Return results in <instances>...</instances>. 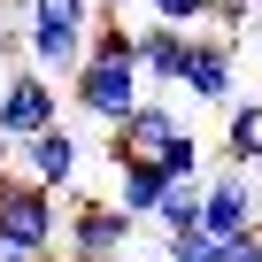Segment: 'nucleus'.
<instances>
[{"label": "nucleus", "instance_id": "1", "mask_svg": "<svg viewBox=\"0 0 262 262\" xmlns=\"http://www.w3.org/2000/svg\"><path fill=\"white\" fill-rule=\"evenodd\" d=\"M100 8L93 0H24V62L47 70L54 85H70L85 70V24Z\"/></svg>", "mask_w": 262, "mask_h": 262}, {"label": "nucleus", "instance_id": "2", "mask_svg": "<svg viewBox=\"0 0 262 262\" xmlns=\"http://www.w3.org/2000/svg\"><path fill=\"white\" fill-rule=\"evenodd\" d=\"M0 231H8L24 254H54L62 247V193L39 185V178H24L8 162L0 170Z\"/></svg>", "mask_w": 262, "mask_h": 262}, {"label": "nucleus", "instance_id": "3", "mask_svg": "<svg viewBox=\"0 0 262 262\" xmlns=\"http://www.w3.org/2000/svg\"><path fill=\"white\" fill-rule=\"evenodd\" d=\"M131 231H139V216L116 208V193L108 201H62V254L70 262H100V254L131 247Z\"/></svg>", "mask_w": 262, "mask_h": 262}, {"label": "nucleus", "instance_id": "4", "mask_svg": "<svg viewBox=\"0 0 262 262\" xmlns=\"http://www.w3.org/2000/svg\"><path fill=\"white\" fill-rule=\"evenodd\" d=\"M62 93H70V100L100 123V131H108V123H123L131 108L147 100V77H139V62H85Z\"/></svg>", "mask_w": 262, "mask_h": 262}, {"label": "nucleus", "instance_id": "5", "mask_svg": "<svg viewBox=\"0 0 262 262\" xmlns=\"http://www.w3.org/2000/svg\"><path fill=\"white\" fill-rule=\"evenodd\" d=\"M47 123H62L54 77L31 70V62H8V77H0V131H8V139H31V131H47Z\"/></svg>", "mask_w": 262, "mask_h": 262}, {"label": "nucleus", "instance_id": "6", "mask_svg": "<svg viewBox=\"0 0 262 262\" xmlns=\"http://www.w3.org/2000/svg\"><path fill=\"white\" fill-rule=\"evenodd\" d=\"M178 93H193L201 108H231V100H239V39H224V31H193V54H185Z\"/></svg>", "mask_w": 262, "mask_h": 262}, {"label": "nucleus", "instance_id": "7", "mask_svg": "<svg viewBox=\"0 0 262 262\" xmlns=\"http://www.w3.org/2000/svg\"><path fill=\"white\" fill-rule=\"evenodd\" d=\"M247 224H262V185H254L247 170H231V162H224V170L201 185V231L224 247V239H239Z\"/></svg>", "mask_w": 262, "mask_h": 262}, {"label": "nucleus", "instance_id": "8", "mask_svg": "<svg viewBox=\"0 0 262 262\" xmlns=\"http://www.w3.org/2000/svg\"><path fill=\"white\" fill-rule=\"evenodd\" d=\"M178 131H185V123H178V108L147 93L123 123H108V147H100V155H108V170H116V162H155V155L178 139Z\"/></svg>", "mask_w": 262, "mask_h": 262}, {"label": "nucleus", "instance_id": "9", "mask_svg": "<svg viewBox=\"0 0 262 262\" xmlns=\"http://www.w3.org/2000/svg\"><path fill=\"white\" fill-rule=\"evenodd\" d=\"M77 131L70 123H47V131H31V139H16V170L24 178H39V185H54V193H70L77 185Z\"/></svg>", "mask_w": 262, "mask_h": 262}, {"label": "nucleus", "instance_id": "10", "mask_svg": "<svg viewBox=\"0 0 262 262\" xmlns=\"http://www.w3.org/2000/svg\"><path fill=\"white\" fill-rule=\"evenodd\" d=\"M185 54H193V31H178V24H139V77H147V93H170L178 77H185Z\"/></svg>", "mask_w": 262, "mask_h": 262}, {"label": "nucleus", "instance_id": "11", "mask_svg": "<svg viewBox=\"0 0 262 262\" xmlns=\"http://www.w3.org/2000/svg\"><path fill=\"white\" fill-rule=\"evenodd\" d=\"M170 193V178L155 170V162H116V208H131V216H155V201Z\"/></svg>", "mask_w": 262, "mask_h": 262}, {"label": "nucleus", "instance_id": "12", "mask_svg": "<svg viewBox=\"0 0 262 262\" xmlns=\"http://www.w3.org/2000/svg\"><path fill=\"white\" fill-rule=\"evenodd\" d=\"M254 147H262V100H231V108H224V162L247 170Z\"/></svg>", "mask_w": 262, "mask_h": 262}, {"label": "nucleus", "instance_id": "13", "mask_svg": "<svg viewBox=\"0 0 262 262\" xmlns=\"http://www.w3.org/2000/svg\"><path fill=\"white\" fill-rule=\"evenodd\" d=\"M131 54H139V31L123 16H93L85 24V62H131Z\"/></svg>", "mask_w": 262, "mask_h": 262}, {"label": "nucleus", "instance_id": "14", "mask_svg": "<svg viewBox=\"0 0 262 262\" xmlns=\"http://www.w3.org/2000/svg\"><path fill=\"white\" fill-rule=\"evenodd\" d=\"M162 239H178V231H201V185H170L162 201H155V216H147Z\"/></svg>", "mask_w": 262, "mask_h": 262}, {"label": "nucleus", "instance_id": "15", "mask_svg": "<svg viewBox=\"0 0 262 262\" xmlns=\"http://www.w3.org/2000/svg\"><path fill=\"white\" fill-rule=\"evenodd\" d=\"M201 162H208V147L193 139V131H178V139H170V147L155 155V170H162L170 185H201Z\"/></svg>", "mask_w": 262, "mask_h": 262}, {"label": "nucleus", "instance_id": "16", "mask_svg": "<svg viewBox=\"0 0 262 262\" xmlns=\"http://www.w3.org/2000/svg\"><path fill=\"white\" fill-rule=\"evenodd\" d=\"M139 8H147V24H178V31L208 24V0H139Z\"/></svg>", "mask_w": 262, "mask_h": 262}, {"label": "nucleus", "instance_id": "17", "mask_svg": "<svg viewBox=\"0 0 262 262\" xmlns=\"http://www.w3.org/2000/svg\"><path fill=\"white\" fill-rule=\"evenodd\" d=\"M162 262H216V239L208 231H178V239H162Z\"/></svg>", "mask_w": 262, "mask_h": 262}, {"label": "nucleus", "instance_id": "18", "mask_svg": "<svg viewBox=\"0 0 262 262\" xmlns=\"http://www.w3.org/2000/svg\"><path fill=\"white\" fill-rule=\"evenodd\" d=\"M0 262H31V254H24V247L8 239V231H0Z\"/></svg>", "mask_w": 262, "mask_h": 262}, {"label": "nucleus", "instance_id": "19", "mask_svg": "<svg viewBox=\"0 0 262 262\" xmlns=\"http://www.w3.org/2000/svg\"><path fill=\"white\" fill-rule=\"evenodd\" d=\"M8 162H16V139H8V131H0V170H8Z\"/></svg>", "mask_w": 262, "mask_h": 262}, {"label": "nucleus", "instance_id": "20", "mask_svg": "<svg viewBox=\"0 0 262 262\" xmlns=\"http://www.w3.org/2000/svg\"><path fill=\"white\" fill-rule=\"evenodd\" d=\"M93 8H100V16H123V8H131V0H93Z\"/></svg>", "mask_w": 262, "mask_h": 262}, {"label": "nucleus", "instance_id": "21", "mask_svg": "<svg viewBox=\"0 0 262 262\" xmlns=\"http://www.w3.org/2000/svg\"><path fill=\"white\" fill-rule=\"evenodd\" d=\"M100 262H139V254H131V247H116V254H100Z\"/></svg>", "mask_w": 262, "mask_h": 262}, {"label": "nucleus", "instance_id": "22", "mask_svg": "<svg viewBox=\"0 0 262 262\" xmlns=\"http://www.w3.org/2000/svg\"><path fill=\"white\" fill-rule=\"evenodd\" d=\"M247 178H254V185H262V147H254V162H247Z\"/></svg>", "mask_w": 262, "mask_h": 262}, {"label": "nucleus", "instance_id": "23", "mask_svg": "<svg viewBox=\"0 0 262 262\" xmlns=\"http://www.w3.org/2000/svg\"><path fill=\"white\" fill-rule=\"evenodd\" d=\"M31 262H70V254H62V247H54V254H31Z\"/></svg>", "mask_w": 262, "mask_h": 262}, {"label": "nucleus", "instance_id": "24", "mask_svg": "<svg viewBox=\"0 0 262 262\" xmlns=\"http://www.w3.org/2000/svg\"><path fill=\"white\" fill-rule=\"evenodd\" d=\"M254 8H262V0H254Z\"/></svg>", "mask_w": 262, "mask_h": 262}]
</instances>
